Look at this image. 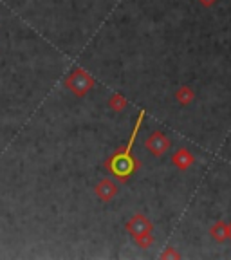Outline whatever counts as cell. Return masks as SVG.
Returning <instances> with one entry per match:
<instances>
[{
    "label": "cell",
    "mask_w": 231,
    "mask_h": 260,
    "mask_svg": "<svg viewBox=\"0 0 231 260\" xmlns=\"http://www.w3.org/2000/svg\"><path fill=\"white\" fill-rule=\"evenodd\" d=\"M105 167L118 181L126 183L134 175V172L139 168V161L132 155V152L121 150L118 154H114L112 157H109V161L105 162Z\"/></svg>",
    "instance_id": "obj_1"
},
{
    "label": "cell",
    "mask_w": 231,
    "mask_h": 260,
    "mask_svg": "<svg viewBox=\"0 0 231 260\" xmlns=\"http://www.w3.org/2000/svg\"><path fill=\"white\" fill-rule=\"evenodd\" d=\"M152 230H154V226H152L150 219L145 217V215H141V213L132 215L128 222H126V232L134 237V239L143 237V235H148V233H152Z\"/></svg>",
    "instance_id": "obj_2"
},
{
    "label": "cell",
    "mask_w": 231,
    "mask_h": 260,
    "mask_svg": "<svg viewBox=\"0 0 231 260\" xmlns=\"http://www.w3.org/2000/svg\"><path fill=\"white\" fill-rule=\"evenodd\" d=\"M146 148H148L155 157H161V155L170 148V139L157 130V132H154L150 138L146 139Z\"/></svg>",
    "instance_id": "obj_3"
},
{
    "label": "cell",
    "mask_w": 231,
    "mask_h": 260,
    "mask_svg": "<svg viewBox=\"0 0 231 260\" xmlns=\"http://www.w3.org/2000/svg\"><path fill=\"white\" fill-rule=\"evenodd\" d=\"M193 162H195L193 154H191L188 148H184V146L183 148H177V150L172 154V165H174L175 168H179V170H186Z\"/></svg>",
    "instance_id": "obj_4"
},
{
    "label": "cell",
    "mask_w": 231,
    "mask_h": 260,
    "mask_svg": "<svg viewBox=\"0 0 231 260\" xmlns=\"http://www.w3.org/2000/svg\"><path fill=\"white\" fill-rule=\"evenodd\" d=\"M96 193L102 201H110V199H114V197L118 195V186H116L110 179H103L102 183L97 184Z\"/></svg>",
    "instance_id": "obj_5"
},
{
    "label": "cell",
    "mask_w": 231,
    "mask_h": 260,
    "mask_svg": "<svg viewBox=\"0 0 231 260\" xmlns=\"http://www.w3.org/2000/svg\"><path fill=\"white\" fill-rule=\"evenodd\" d=\"M210 235H211V239L217 240V242H224V240H227V224L224 222V220L215 222L213 226H211Z\"/></svg>",
    "instance_id": "obj_6"
},
{
    "label": "cell",
    "mask_w": 231,
    "mask_h": 260,
    "mask_svg": "<svg viewBox=\"0 0 231 260\" xmlns=\"http://www.w3.org/2000/svg\"><path fill=\"white\" fill-rule=\"evenodd\" d=\"M175 100H177L181 105H190L195 100V92L191 87H181V89L175 92Z\"/></svg>",
    "instance_id": "obj_7"
},
{
    "label": "cell",
    "mask_w": 231,
    "mask_h": 260,
    "mask_svg": "<svg viewBox=\"0 0 231 260\" xmlns=\"http://www.w3.org/2000/svg\"><path fill=\"white\" fill-rule=\"evenodd\" d=\"M126 105H128V102H126V98L121 96V94H114V96L110 98V107H112L114 110H123Z\"/></svg>",
    "instance_id": "obj_8"
},
{
    "label": "cell",
    "mask_w": 231,
    "mask_h": 260,
    "mask_svg": "<svg viewBox=\"0 0 231 260\" xmlns=\"http://www.w3.org/2000/svg\"><path fill=\"white\" fill-rule=\"evenodd\" d=\"M136 244H138L139 248L146 249V248H150L152 242H154V237H152V233H148V235H143V237H138V239H134Z\"/></svg>",
    "instance_id": "obj_9"
},
{
    "label": "cell",
    "mask_w": 231,
    "mask_h": 260,
    "mask_svg": "<svg viewBox=\"0 0 231 260\" xmlns=\"http://www.w3.org/2000/svg\"><path fill=\"white\" fill-rule=\"evenodd\" d=\"M168 256H175V258H179V253L174 251V249H170V251L162 253V258H168Z\"/></svg>",
    "instance_id": "obj_10"
},
{
    "label": "cell",
    "mask_w": 231,
    "mask_h": 260,
    "mask_svg": "<svg viewBox=\"0 0 231 260\" xmlns=\"http://www.w3.org/2000/svg\"><path fill=\"white\" fill-rule=\"evenodd\" d=\"M201 2V6H204V8H211V6L215 4L217 0H199Z\"/></svg>",
    "instance_id": "obj_11"
},
{
    "label": "cell",
    "mask_w": 231,
    "mask_h": 260,
    "mask_svg": "<svg viewBox=\"0 0 231 260\" xmlns=\"http://www.w3.org/2000/svg\"><path fill=\"white\" fill-rule=\"evenodd\" d=\"M227 239L231 240V224H227Z\"/></svg>",
    "instance_id": "obj_12"
}]
</instances>
